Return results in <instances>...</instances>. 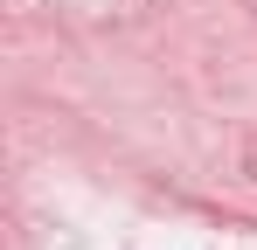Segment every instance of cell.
Here are the masks:
<instances>
[]
</instances>
